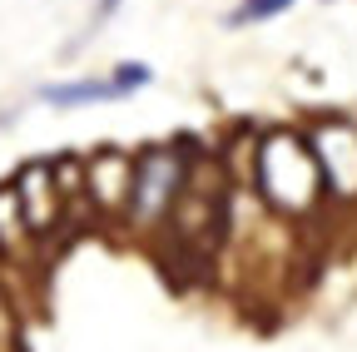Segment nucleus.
<instances>
[{
    "label": "nucleus",
    "instance_id": "1",
    "mask_svg": "<svg viewBox=\"0 0 357 352\" xmlns=\"http://www.w3.org/2000/svg\"><path fill=\"white\" fill-rule=\"evenodd\" d=\"M253 189L263 194V204L273 213H288V218L312 213L318 199L328 194L318 164H312L307 139L288 135V129H273V135L253 149Z\"/></svg>",
    "mask_w": 357,
    "mask_h": 352
},
{
    "label": "nucleus",
    "instance_id": "2",
    "mask_svg": "<svg viewBox=\"0 0 357 352\" xmlns=\"http://www.w3.org/2000/svg\"><path fill=\"white\" fill-rule=\"evenodd\" d=\"M189 184V159L178 144H149L134 154L129 164V194H124V218L129 224H159V218H169V208L178 204V194H184Z\"/></svg>",
    "mask_w": 357,
    "mask_h": 352
},
{
    "label": "nucleus",
    "instance_id": "3",
    "mask_svg": "<svg viewBox=\"0 0 357 352\" xmlns=\"http://www.w3.org/2000/svg\"><path fill=\"white\" fill-rule=\"evenodd\" d=\"M154 79V70L144 60H124L114 65L109 75H79V79H50L40 84L35 100L50 105V109H84V105H114V100H129L139 95L144 84Z\"/></svg>",
    "mask_w": 357,
    "mask_h": 352
},
{
    "label": "nucleus",
    "instance_id": "4",
    "mask_svg": "<svg viewBox=\"0 0 357 352\" xmlns=\"http://www.w3.org/2000/svg\"><path fill=\"white\" fill-rule=\"evenodd\" d=\"M307 149H312V164L323 174V189L352 199L357 194V124L352 119H323L312 129Z\"/></svg>",
    "mask_w": 357,
    "mask_h": 352
},
{
    "label": "nucleus",
    "instance_id": "5",
    "mask_svg": "<svg viewBox=\"0 0 357 352\" xmlns=\"http://www.w3.org/2000/svg\"><path fill=\"white\" fill-rule=\"evenodd\" d=\"M10 189H15V204H20V218H25L30 238L50 234V229L60 224V189H55L50 164H25L20 179H15Z\"/></svg>",
    "mask_w": 357,
    "mask_h": 352
},
{
    "label": "nucleus",
    "instance_id": "6",
    "mask_svg": "<svg viewBox=\"0 0 357 352\" xmlns=\"http://www.w3.org/2000/svg\"><path fill=\"white\" fill-rule=\"evenodd\" d=\"M293 6V0H238V10L229 15V25L238 30V25H258V20H273V15H283Z\"/></svg>",
    "mask_w": 357,
    "mask_h": 352
},
{
    "label": "nucleus",
    "instance_id": "7",
    "mask_svg": "<svg viewBox=\"0 0 357 352\" xmlns=\"http://www.w3.org/2000/svg\"><path fill=\"white\" fill-rule=\"evenodd\" d=\"M119 6H124V0H100V6H95V20H109Z\"/></svg>",
    "mask_w": 357,
    "mask_h": 352
}]
</instances>
